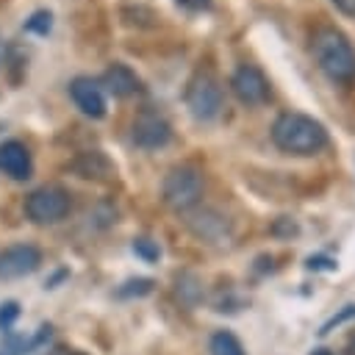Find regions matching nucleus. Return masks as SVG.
I'll use <instances>...</instances> for the list:
<instances>
[{"instance_id":"obj_7","label":"nucleus","mask_w":355,"mask_h":355,"mask_svg":"<svg viewBox=\"0 0 355 355\" xmlns=\"http://www.w3.org/2000/svg\"><path fill=\"white\" fill-rule=\"evenodd\" d=\"M130 136H133V144L136 147H141V150H158V147L169 144L172 128H169V122L164 116H158L153 111H144V114H139L133 119Z\"/></svg>"},{"instance_id":"obj_11","label":"nucleus","mask_w":355,"mask_h":355,"mask_svg":"<svg viewBox=\"0 0 355 355\" xmlns=\"http://www.w3.org/2000/svg\"><path fill=\"white\" fill-rule=\"evenodd\" d=\"M100 89H105L114 97H128V94L139 92V75L128 64H111L103 72V86Z\"/></svg>"},{"instance_id":"obj_12","label":"nucleus","mask_w":355,"mask_h":355,"mask_svg":"<svg viewBox=\"0 0 355 355\" xmlns=\"http://www.w3.org/2000/svg\"><path fill=\"white\" fill-rule=\"evenodd\" d=\"M72 169H75L80 178H89V180H108V178L114 175V164H111L103 153H97V150L78 155V161L72 164Z\"/></svg>"},{"instance_id":"obj_24","label":"nucleus","mask_w":355,"mask_h":355,"mask_svg":"<svg viewBox=\"0 0 355 355\" xmlns=\"http://www.w3.org/2000/svg\"><path fill=\"white\" fill-rule=\"evenodd\" d=\"M0 50H3V47H0Z\"/></svg>"},{"instance_id":"obj_22","label":"nucleus","mask_w":355,"mask_h":355,"mask_svg":"<svg viewBox=\"0 0 355 355\" xmlns=\"http://www.w3.org/2000/svg\"><path fill=\"white\" fill-rule=\"evenodd\" d=\"M347 352H349V355H355V336L349 338V344H347Z\"/></svg>"},{"instance_id":"obj_21","label":"nucleus","mask_w":355,"mask_h":355,"mask_svg":"<svg viewBox=\"0 0 355 355\" xmlns=\"http://www.w3.org/2000/svg\"><path fill=\"white\" fill-rule=\"evenodd\" d=\"M333 3H336V8H338L341 14L355 17V0H333Z\"/></svg>"},{"instance_id":"obj_8","label":"nucleus","mask_w":355,"mask_h":355,"mask_svg":"<svg viewBox=\"0 0 355 355\" xmlns=\"http://www.w3.org/2000/svg\"><path fill=\"white\" fill-rule=\"evenodd\" d=\"M42 263V252L33 244H14L0 252V280H17L36 272Z\"/></svg>"},{"instance_id":"obj_20","label":"nucleus","mask_w":355,"mask_h":355,"mask_svg":"<svg viewBox=\"0 0 355 355\" xmlns=\"http://www.w3.org/2000/svg\"><path fill=\"white\" fill-rule=\"evenodd\" d=\"M183 8H189V11H202V8H208L211 6V0H178Z\"/></svg>"},{"instance_id":"obj_18","label":"nucleus","mask_w":355,"mask_h":355,"mask_svg":"<svg viewBox=\"0 0 355 355\" xmlns=\"http://www.w3.org/2000/svg\"><path fill=\"white\" fill-rule=\"evenodd\" d=\"M349 316H355V305H347V308H344V311H341L338 316H333V319H330V322H327V324L322 327V333H327V330H330L333 324H341V322H344V319H349Z\"/></svg>"},{"instance_id":"obj_17","label":"nucleus","mask_w":355,"mask_h":355,"mask_svg":"<svg viewBox=\"0 0 355 355\" xmlns=\"http://www.w3.org/2000/svg\"><path fill=\"white\" fill-rule=\"evenodd\" d=\"M17 316H19L17 302H3V305H0V327H3V330H8Z\"/></svg>"},{"instance_id":"obj_3","label":"nucleus","mask_w":355,"mask_h":355,"mask_svg":"<svg viewBox=\"0 0 355 355\" xmlns=\"http://www.w3.org/2000/svg\"><path fill=\"white\" fill-rule=\"evenodd\" d=\"M202 197V172L197 166H175L164 178V202L175 211H186L197 205Z\"/></svg>"},{"instance_id":"obj_13","label":"nucleus","mask_w":355,"mask_h":355,"mask_svg":"<svg viewBox=\"0 0 355 355\" xmlns=\"http://www.w3.org/2000/svg\"><path fill=\"white\" fill-rule=\"evenodd\" d=\"M211 355H244V347H241V341L233 336V333H227V330H219V333H214L211 336Z\"/></svg>"},{"instance_id":"obj_1","label":"nucleus","mask_w":355,"mask_h":355,"mask_svg":"<svg viewBox=\"0 0 355 355\" xmlns=\"http://www.w3.org/2000/svg\"><path fill=\"white\" fill-rule=\"evenodd\" d=\"M272 141L291 155H313L327 144V130L319 119L297 111H286L272 125Z\"/></svg>"},{"instance_id":"obj_15","label":"nucleus","mask_w":355,"mask_h":355,"mask_svg":"<svg viewBox=\"0 0 355 355\" xmlns=\"http://www.w3.org/2000/svg\"><path fill=\"white\" fill-rule=\"evenodd\" d=\"M133 252H136L139 258H144V261H158V258H161L158 244L150 241V239H136V241H133Z\"/></svg>"},{"instance_id":"obj_6","label":"nucleus","mask_w":355,"mask_h":355,"mask_svg":"<svg viewBox=\"0 0 355 355\" xmlns=\"http://www.w3.org/2000/svg\"><path fill=\"white\" fill-rule=\"evenodd\" d=\"M230 89H233V94H236L244 105H261V103H266V100L272 97V86H269L266 75H263L258 67H252V64H241V67L233 72Z\"/></svg>"},{"instance_id":"obj_16","label":"nucleus","mask_w":355,"mask_h":355,"mask_svg":"<svg viewBox=\"0 0 355 355\" xmlns=\"http://www.w3.org/2000/svg\"><path fill=\"white\" fill-rule=\"evenodd\" d=\"M150 291H153V280L136 277V280H128V283L119 288V297H128V294H150Z\"/></svg>"},{"instance_id":"obj_9","label":"nucleus","mask_w":355,"mask_h":355,"mask_svg":"<svg viewBox=\"0 0 355 355\" xmlns=\"http://www.w3.org/2000/svg\"><path fill=\"white\" fill-rule=\"evenodd\" d=\"M69 94H72L75 105H78L83 114H89V116H94V119L105 116V94H103L100 83H94L92 78H75V80L69 83Z\"/></svg>"},{"instance_id":"obj_14","label":"nucleus","mask_w":355,"mask_h":355,"mask_svg":"<svg viewBox=\"0 0 355 355\" xmlns=\"http://www.w3.org/2000/svg\"><path fill=\"white\" fill-rule=\"evenodd\" d=\"M53 28V14L50 11H33L31 19H25V31L36 33V36H47Z\"/></svg>"},{"instance_id":"obj_10","label":"nucleus","mask_w":355,"mask_h":355,"mask_svg":"<svg viewBox=\"0 0 355 355\" xmlns=\"http://www.w3.org/2000/svg\"><path fill=\"white\" fill-rule=\"evenodd\" d=\"M0 172L14 180L31 178V153L22 141H3L0 144Z\"/></svg>"},{"instance_id":"obj_23","label":"nucleus","mask_w":355,"mask_h":355,"mask_svg":"<svg viewBox=\"0 0 355 355\" xmlns=\"http://www.w3.org/2000/svg\"><path fill=\"white\" fill-rule=\"evenodd\" d=\"M313 355H330V352H327V349H316Z\"/></svg>"},{"instance_id":"obj_4","label":"nucleus","mask_w":355,"mask_h":355,"mask_svg":"<svg viewBox=\"0 0 355 355\" xmlns=\"http://www.w3.org/2000/svg\"><path fill=\"white\" fill-rule=\"evenodd\" d=\"M222 86L219 80L211 75V72H197L191 80H189V89H186V105L191 111L194 119L200 122H211L219 116L222 111Z\"/></svg>"},{"instance_id":"obj_5","label":"nucleus","mask_w":355,"mask_h":355,"mask_svg":"<svg viewBox=\"0 0 355 355\" xmlns=\"http://www.w3.org/2000/svg\"><path fill=\"white\" fill-rule=\"evenodd\" d=\"M25 214L36 225H55L69 214V194L61 186H42L25 200Z\"/></svg>"},{"instance_id":"obj_2","label":"nucleus","mask_w":355,"mask_h":355,"mask_svg":"<svg viewBox=\"0 0 355 355\" xmlns=\"http://www.w3.org/2000/svg\"><path fill=\"white\" fill-rule=\"evenodd\" d=\"M311 53H313L319 69L333 83H349L355 78V50L341 31L319 28L311 39Z\"/></svg>"},{"instance_id":"obj_19","label":"nucleus","mask_w":355,"mask_h":355,"mask_svg":"<svg viewBox=\"0 0 355 355\" xmlns=\"http://www.w3.org/2000/svg\"><path fill=\"white\" fill-rule=\"evenodd\" d=\"M308 269H336V261L316 255V258H308Z\"/></svg>"}]
</instances>
